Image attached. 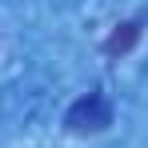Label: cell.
Here are the masks:
<instances>
[{"instance_id":"obj_2","label":"cell","mask_w":148,"mask_h":148,"mask_svg":"<svg viewBox=\"0 0 148 148\" xmlns=\"http://www.w3.org/2000/svg\"><path fill=\"white\" fill-rule=\"evenodd\" d=\"M140 20H124V24H116L112 32H108V40H104V52L108 56H128V52L136 48V40H140Z\"/></svg>"},{"instance_id":"obj_1","label":"cell","mask_w":148,"mask_h":148,"mask_svg":"<svg viewBox=\"0 0 148 148\" xmlns=\"http://www.w3.org/2000/svg\"><path fill=\"white\" fill-rule=\"evenodd\" d=\"M112 124V100L104 96V92H88V96H80L64 112V128L76 132V136H96Z\"/></svg>"}]
</instances>
